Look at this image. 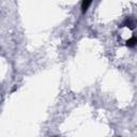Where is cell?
<instances>
[{
	"label": "cell",
	"instance_id": "6da1fadb",
	"mask_svg": "<svg viewBox=\"0 0 137 137\" xmlns=\"http://www.w3.org/2000/svg\"><path fill=\"white\" fill-rule=\"evenodd\" d=\"M91 4L90 1H84V2L81 3V9H83V12H86L87 9H88V7Z\"/></svg>",
	"mask_w": 137,
	"mask_h": 137
}]
</instances>
